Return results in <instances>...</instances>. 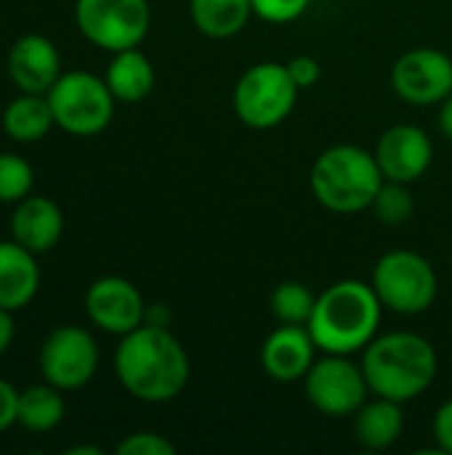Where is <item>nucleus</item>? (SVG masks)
Instances as JSON below:
<instances>
[{
  "instance_id": "1",
  "label": "nucleus",
  "mask_w": 452,
  "mask_h": 455,
  "mask_svg": "<svg viewBox=\"0 0 452 455\" xmlns=\"http://www.w3.org/2000/svg\"><path fill=\"white\" fill-rule=\"evenodd\" d=\"M115 373L123 389L141 403H170L189 381V357L165 328L144 323L123 336L115 352Z\"/></svg>"
},
{
  "instance_id": "2",
  "label": "nucleus",
  "mask_w": 452,
  "mask_h": 455,
  "mask_svg": "<svg viewBox=\"0 0 452 455\" xmlns=\"http://www.w3.org/2000/svg\"><path fill=\"white\" fill-rule=\"evenodd\" d=\"M381 315L384 304L373 285L362 280H338L317 296L306 328L325 355H354L378 336Z\"/></svg>"
},
{
  "instance_id": "3",
  "label": "nucleus",
  "mask_w": 452,
  "mask_h": 455,
  "mask_svg": "<svg viewBox=\"0 0 452 455\" xmlns=\"http://www.w3.org/2000/svg\"><path fill=\"white\" fill-rule=\"evenodd\" d=\"M362 373L373 397L410 403L421 397L437 379V352L432 341L410 331L376 336L362 349Z\"/></svg>"
},
{
  "instance_id": "4",
  "label": "nucleus",
  "mask_w": 452,
  "mask_h": 455,
  "mask_svg": "<svg viewBox=\"0 0 452 455\" xmlns=\"http://www.w3.org/2000/svg\"><path fill=\"white\" fill-rule=\"evenodd\" d=\"M384 181L376 155L354 144H336L325 149L309 173L314 200L330 213L344 216L368 211Z\"/></svg>"
},
{
  "instance_id": "5",
  "label": "nucleus",
  "mask_w": 452,
  "mask_h": 455,
  "mask_svg": "<svg viewBox=\"0 0 452 455\" xmlns=\"http://www.w3.org/2000/svg\"><path fill=\"white\" fill-rule=\"evenodd\" d=\"M298 85L290 77L288 64L280 61H261L242 72L234 85V115L240 123L256 131L277 128L288 120L298 101Z\"/></svg>"
},
{
  "instance_id": "6",
  "label": "nucleus",
  "mask_w": 452,
  "mask_h": 455,
  "mask_svg": "<svg viewBox=\"0 0 452 455\" xmlns=\"http://www.w3.org/2000/svg\"><path fill=\"white\" fill-rule=\"evenodd\" d=\"M45 96L53 112V123L72 136L101 133L109 125L117 101L107 80L85 69L59 75V80L51 85Z\"/></svg>"
},
{
  "instance_id": "7",
  "label": "nucleus",
  "mask_w": 452,
  "mask_h": 455,
  "mask_svg": "<svg viewBox=\"0 0 452 455\" xmlns=\"http://www.w3.org/2000/svg\"><path fill=\"white\" fill-rule=\"evenodd\" d=\"M384 309L397 315H421L432 309L440 280L429 259L416 251H389L378 259L370 280Z\"/></svg>"
},
{
  "instance_id": "8",
  "label": "nucleus",
  "mask_w": 452,
  "mask_h": 455,
  "mask_svg": "<svg viewBox=\"0 0 452 455\" xmlns=\"http://www.w3.org/2000/svg\"><path fill=\"white\" fill-rule=\"evenodd\" d=\"M75 19L85 40L117 53L139 48L152 24V8L147 0H77Z\"/></svg>"
},
{
  "instance_id": "9",
  "label": "nucleus",
  "mask_w": 452,
  "mask_h": 455,
  "mask_svg": "<svg viewBox=\"0 0 452 455\" xmlns=\"http://www.w3.org/2000/svg\"><path fill=\"white\" fill-rule=\"evenodd\" d=\"M304 389L312 408L328 419L354 416L370 395L362 365L352 363L349 355H325L314 360L304 376Z\"/></svg>"
},
{
  "instance_id": "10",
  "label": "nucleus",
  "mask_w": 452,
  "mask_h": 455,
  "mask_svg": "<svg viewBox=\"0 0 452 455\" xmlns=\"http://www.w3.org/2000/svg\"><path fill=\"white\" fill-rule=\"evenodd\" d=\"M99 368V347L85 328L61 325L40 347V373L43 379L61 389L72 392L85 387Z\"/></svg>"
},
{
  "instance_id": "11",
  "label": "nucleus",
  "mask_w": 452,
  "mask_h": 455,
  "mask_svg": "<svg viewBox=\"0 0 452 455\" xmlns=\"http://www.w3.org/2000/svg\"><path fill=\"white\" fill-rule=\"evenodd\" d=\"M392 88L408 104H440L452 93V59L440 48H413L397 59Z\"/></svg>"
},
{
  "instance_id": "12",
  "label": "nucleus",
  "mask_w": 452,
  "mask_h": 455,
  "mask_svg": "<svg viewBox=\"0 0 452 455\" xmlns=\"http://www.w3.org/2000/svg\"><path fill=\"white\" fill-rule=\"evenodd\" d=\"M85 312L99 331L120 339L147 323V304L139 288L125 277L96 280L85 293Z\"/></svg>"
},
{
  "instance_id": "13",
  "label": "nucleus",
  "mask_w": 452,
  "mask_h": 455,
  "mask_svg": "<svg viewBox=\"0 0 452 455\" xmlns=\"http://www.w3.org/2000/svg\"><path fill=\"white\" fill-rule=\"evenodd\" d=\"M373 155L378 160L384 179L400 181V184H413L429 171L434 147L424 128L402 123V125H392L389 131L381 133Z\"/></svg>"
},
{
  "instance_id": "14",
  "label": "nucleus",
  "mask_w": 452,
  "mask_h": 455,
  "mask_svg": "<svg viewBox=\"0 0 452 455\" xmlns=\"http://www.w3.org/2000/svg\"><path fill=\"white\" fill-rule=\"evenodd\" d=\"M317 344L306 325H280L274 328L261 347V365L269 379L280 384L304 381L314 365Z\"/></svg>"
},
{
  "instance_id": "15",
  "label": "nucleus",
  "mask_w": 452,
  "mask_h": 455,
  "mask_svg": "<svg viewBox=\"0 0 452 455\" xmlns=\"http://www.w3.org/2000/svg\"><path fill=\"white\" fill-rule=\"evenodd\" d=\"M61 75L56 45L43 35H24L8 53V77L21 93H48Z\"/></svg>"
},
{
  "instance_id": "16",
  "label": "nucleus",
  "mask_w": 452,
  "mask_h": 455,
  "mask_svg": "<svg viewBox=\"0 0 452 455\" xmlns=\"http://www.w3.org/2000/svg\"><path fill=\"white\" fill-rule=\"evenodd\" d=\"M64 232V216L59 205L48 197H24L19 200L11 216V235L19 245L32 253L51 251Z\"/></svg>"
},
{
  "instance_id": "17",
  "label": "nucleus",
  "mask_w": 452,
  "mask_h": 455,
  "mask_svg": "<svg viewBox=\"0 0 452 455\" xmlns=\"http://www.w3.org/2000/svg\"><path fill=\"white\" fill-rule=\"evenodd\" d=\"M40 285V269L35 253L24 245L0 243V309L16 312L27 307Z\"/></svg>"
},
{
  "instance_id": "18",
  "label": "nucleus",
  "mask_w": 452,
  "mask_h": 455,
  "mask_svg": "<svg viewBox=\"0 0 452 455\" xmlns=\"http://www.w3.org/2000/svg\"><path fill=\"white\" fill-rule=\"evenodd\" d=\"M352 419H354L357 443L362 448H368V451H386L405 432L402 403H394V400H386V397L368 400Z\"/></svg>"
},
{
  "instance_id": "19",
  "label": "nucleus",
  "mask_w": 452,
  "mask_h": 455,
  "mask_svg": "<svg viewBox=\"0 0 452 455\" xmlns=\"http://www.w3.org/2000/svg\"><path fill=\"white\" fill-rule=\"evenodd\" d=\"M107 85L112 91V96L117 101L125 104H136L141 99H147L155 88V67L152 61L139 51V48H128V51H117L107 67Z\"/></svg>"
},
{
  "instance_id": "20",
  "label": "nucleus",
  "mask_w": 452,
  "mask_h": 455,
  "mask_svg": "<svg viewBox=\"0 0 452 455\" xmlns=\"http://www.w3.org/2000/svg\"><path fill=\"white\" fill-rule=\"evenodd\" d=\"M194 27L213 40L234 37L253 16V0H189Z\"/></svg>"
},
{
  "instance_id": "21",
  "label": "nucleus",
  "mask_w": 452,
  "mask_h": 455,
  "mask_svg": "<svg viewBox=\"0 0 452 455\" xmlns=\"http://www.w3.org/2000/svg\"><path fill=\"white\" fill-rule=\"evenodd\" d=\"M51 125L56 123L45 93H24L3 112V131L13 141H37L51 131Z\"/></svg>"
},
{
  "instance_id": "22",
  "label": "nucleus",
  "mask_w": 452,
  "mask_h": 455,
  "mask_svg": "<svg viewBox=\"0 0 452 455\" xmlns=\"http://www.w3.org/2000/svg\"><path fill=\"white\" fill-rule=\"evenodd\" d=\"M61 389L45 384L29 387L19 392V416L16 424H21L27 432H51L64 419V400L59 395Z\"/></svg>"
},
{
  "instance_id": "23",
  "label": "nucleus",
  "mask_w": 452,
  "mask_h": 455,
  "mask_svg": "<svg viewBox=\"0 0 452 455\" xmlns=\"http://www.w3.org/2000/svg\"><path fill=\"white\" fill-rule=\"evenodd\" d=\"M317 296L301 283H282L274 288L269 307L280 325H309Z\"/></svg>"
},
{
  "instance_id": "24",
  "label": "nucleus",
  "mask_w": 452,
  "mask_h": 455,
  "mask_svg": "<svg viewBox=\"0 0 452 455\" xmlns=\"http://www.w3.org/2000/svg\"><path fill=\"white\" fill-rule=\"evenodd\" d=\"M370 208L376 211V216L384 224L397 227V224L410 221V216L416 211V203H413V195H410L408 184H400V181H389L386 179L381 184V189H378V195H376V200H373Z\"/></svg>"
},
{
  "instance_id": "25",
  "label": "nucleus",
  "mask_w": 452,
  "mask_h": 455,
  "mask_svg": "<svg viewBox=\"0 0 452 455\" xmlns=\"http://www.w3.org/2000/svg\"><path fill=\"white\" fill-rule=\"evenodd\" d=\"M35 181L32 165L19 155H0V203H19L29 195Z\"/></svg>"
},
{
  "instance_id": "26",
  "label": "nucleus",
  "mask_w": 452,
  "mask_h": 455,
  "mask_svg": "<svg viewBox=\"0 0 452 455\" xmlns=\"http://www.w3.org/2000/svg\"><path fill=\"white\" fill-rule=\"evenodd\" d=\"M312 0H253V13L269 24H290L306 13Z\"/></svg>"
},
{
  "instance_id": "27",
  "label": "nucleus",
  "mask_w": 452,
  "mask_h": 455,
  "mask_svg": "<svg viewBox=\"0 0 452 455\" xmlns=\"http://www.w3.org/2000/svg\"><path fill=\"white\" fill-rule=\"evenodd\" d=\"M115 451H117V455H173L176 445L170 440H165L163 435L136 432V435H128Z\"/></svg>"
},
{
  "instance_id": "28",
  "label": "nucleus",
  "mask_w": 452,
  "mask_h": 455,
  "mask_svg": "<svg viewBox=\"0 0 452 455\" xmlns=\"http://www.w3.org/2000/svg\"><path fill=\"white\" fill-rule=\"evenodd\" d=\"M288 69H290V77L296 80V85L301 91L317 85L320 77H322V64L314 56H296V59L288 61Z\"/></svg>"
},
{
  "instance_id": "29",
  "label": "nucleus",
  "mask_w": 452,
  "mask_h": 455,
  "mask_svg": "<svg viewBox=\"0 0 452 455\" xmlns=\"http://www.w3.org/2000/svg\"><path fill=\"white\" fill-rule=\"evenodd\" d=\"M434 440L442 453L452 455V400L442 403L434 413Z\"/></svg>"
},
{
  "instance_id": "30",
  "label": "nucleus",
  "mask_w": 452,
  "mask_h": 455,
  "mask_svg": "<svg viewBox=\"0 0 452 455\" xmlns=\"http://www.w3.org/2000/svg\"><path fill=\"white\" fill-rule=\"evenodd\" d=\"M16 416H19V392L0 379V435L16 424Z\"/></svg>"
},
{
  "instance_id": "31",
  "label": "nucleus",
  "mask_w": 452,
  "mask_h": 455,
  "mask_svg": "<svg viewBox=\"0 0 452 455\" xmlns=\"http://www.w3.org/2000/svg\"><path fill=\"white\" fill-rule=\"evenodd\" d=\"M13 333H16V325H13L11 312L8 309H0V355H5V349L11 347Z\"/></svg>"
},
{
  "instance_id": "32",
  "label": "nucleus",
  "mask_w": 452,
  "mask_h": 455,
  "mask_svg": "<svg viewBox=\"0 0 452 455\" xmlns=\"http://www.w3.org/2000/svg\"><path fill=\"white\" fill-rule=\"evenodd\" d=\"M440 131L448 141H452V93L440 101Z\"/></svg>"
},
{
  "instance_id": "33",
  "label": "nucleus",
  "mask_w": 452,
  "mask_h": 455,
  "mask_svg": "<svg viewBox=\"0 0 452 455\" xmlns=\"http://www.w3.org/2000/svg\"><path fill=\"white\" fill-rule=\"evenodd\" d=\"M67 455H101V448H96V445H77V448H69Z\"/></svg>"
}]
</instances>
